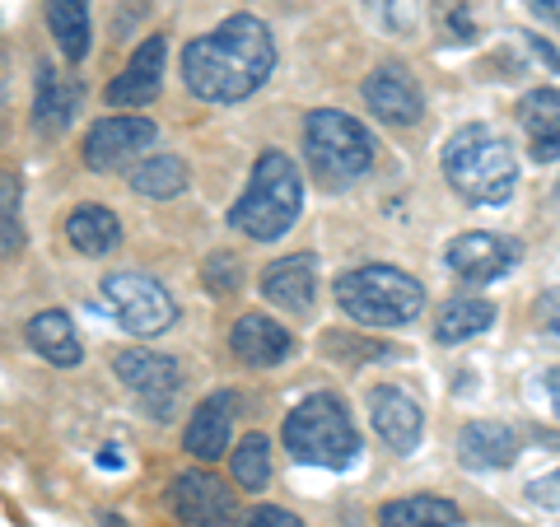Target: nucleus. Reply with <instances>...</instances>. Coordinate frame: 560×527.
<instances>
[{"instance_id":"obj_1","label":"nucleus","mask_w":560,"mask_h":527,"mask_svg":"<svg viewBox=\"0 0 560 527\" xmlns=\"http://www.w3.org/2000/svg\"><path fill=\"white\" fill-rule=\"evenodd\" d=\"M276 70V38L257 14H230L220 28L183 47V84L201 103H243Z\"/></svg>"},{"instance_id":"obj_2","label":"nucleus","mask_w":560,"mask_h":527,"mask_svg":"<svg viewBox=\"0 0 560 527\" xmlns=\"http://www.w3.org/2000/svg\"><path fill=\"white\" fill-rule=\"evenodd\" d=\"M304 210V178L285 150H261L248 173L243 197L230 206V230L257 243H276L294 230Z\"/></svg>"},{"instance_id":"obj_3","label":"nucleus","mask_w":560,"mask_h":527,"mask_svg":"<svg viewBox=\"0 0 560 527\" xmlns=\"http://www.w3.org/2000/svg\"><path fill=\"white\" fill-rule=\"evenodd\" d=\"M444 178L471 206H504L518 187L514 145L490 131L486 121H471V127L453 131L444 145Z\"/></svg>"},{"instance_id":"obj_4","label":"nucleus","mask_w":560,"mask_h":527,"mask_svg":"<svg viewBox=\"0 0 560 527\" xmlns=\"http://www.w3.org/2000/svg\"><path fill=\"white\" fill-rule=\"evenodd\" d=\"M285 453L294 462L323 467V471H350L360 462V430L350 420L346 401L337 393H313L285 415Z\"/></svg>"},{"instance_id":"obj_5","label":"nucleus","mask_w":560,"mask_h":527,"mask_svg":"<svg viewBox=\"0 0 560 527\" xmlns=\"http://www.w3.org/2000/svg\"><path fill=\"white\" fill-rule=\"evenodd\" d=\"M337 304L360 327H407L425 308V285L401 267L370 261V267L337 276Z\"/></svg>"},{"instance_id":"obj_6","label":"nucleus","mask_w":560,"mask_h":527,"mask_svg":"<svg viewBox=\"0 0 560 527\" xmlns=\"http://www.w3.org/2000/svg\"><path fill=\"white\" fill-rule=\"evenodd\" d=\"M304 150H308V168L318 187L327 191H346L350 183H360L374 168V136L364 121H355L341 108H313L304 121Z\"/></svg>"},{"instance_id":"obj_7","label":"nucleus","mask_w":560,"mask_h":527,"mask_svg":"<svg viewBox=\"0 0 560 527\" xmlns=\"http://www.w3.org/2000/svg\"><path fill=\"white\" fill-rule=\"evenodd\" d=\"M103 308H108V318L131 331V337H160L178 323V304H173V294L160 285L154 276L145 271H117L103 280Z\"/></svg>"},{"instance_id":"obj_8","label":"nucleus","mask_w":560,"mask_h":527,"mask_svg":"<svg viewBox=\"0 0 560 527\" xmlns=\"http://www.w3.org/2000/svg\"><path fill=\"white\" fill-rule=\"evenodd\" d=\"M113 374L121 378L140 407H145L154 420H168L173 407H178V393H183V374H178V360L160 355L150 346H131V350H117L113 360Z\"/></svg>"},{"instance_id":"obj_9","label":"nucleus","mask_w":560,"mask_h":527,"mask_svg":"<svg viewBox=\"0 0 560 527\" xmlns=\"http://www.w3.org/2000/svg\"><path fill=\"white\" fill-rule=\"evenodd\" d=\"M154 140H160V127L150 117H98L90 136H84V164L94 173H121V168H136V160L145 154Z\"/></svg>"},{"instance_id":"obj_10","label":"nucleus","mask_w":560,"mask_h":527,"mask_svg":"<svg viewBox=\"0 0 560 527\" xmlns=\"http://www.w3.org/2000/svg\"><path fill=\"white\" fill-rule=\"evenodd\" d=\"M168 504L187 527H248V518L238 514L234 490L215 481L210 471H183V477H173Z\"/></svg>"},{"instance_id":"obj_11","label":"nucleus","mask_w":560,"mask_h":527,"mask_svg":"<svg viewBox=\"0 0 560 527\" xmlns=\"http://www.w3.org/2000/svg\"><path fill=\"white\" fill-rule=\"evenodd\" d=\"M448 271L467 280V285H490V280L510 276L518 261H523V243L518 238H504V234H486V230H471V234H458L448 243Z\"/></svg>"},{"instance_id":"obj_12","label":"nucleus","mask_w":560,"mask_h":527,"mask_svg":"<svg viewBox=\"0 0 560 527\" xmlns=\"http://www.w3.org/2000/svg\"><path fill=\"white\" fill-rule=\"evenodd\" d=\"M164 61H168V33H150V38L131 51V61L113 75L103 98H108L113 108H145V103H154L164 90Z\"/></svg>"},{"instance_id":"obj_13","label":"nucleus","mask_w":560,"mask_h":527,"mask_svg":"<svg viewBox=\"0 0 560 527\" xmlns=\"http://www.w3.org/2000/svg\"><path fill=\"white\" fill-rule=\"evenodd\" d=\"M364 108L388 127H416L425 117V94L407 66H378L370 80H364Z\"/></svg>"},{"instance_id":"obj_14","label":"nucleus","mask_w":560,"mask_h":527,"mask_svg":"<svg viewBox=\"0 0 560 527\" xmlns=\"http://www.w3.org/2000/svg\"><path fill=\"white\" fill-rule=\"evenodd\" d=\"M370 420H374L378 438L393 453H416L420 448L425 415H420L416 401L401 393V388H393V383H378V388H370Z\"/></svg>"},{"instance_id":"obj_15","label":"nucleus","mask_w":560,"mask_h":527,"mask_svg":"<svg viewBox=\"0 0 560 527\" xmlns=\"http://www.w3.org/2000/svg\"><path fill=\"white\" fill-rule=\"evenodd\" d=\"M234 407H238L234 393H215V397H206L201 407L191 411L187 430H183V448H187L197 462H215V458H224V453H230Z\"/></svg>"},{"instance_id":"obj_16","label":"nucleus","mask_w":560,"mask_h":527,"mask_svg":"<svg viewBox=\"0 0 560 527\" xmlns=\"http://www.w3.org/2000/svg\"><path fill=\"white\" fill-rule=\"evenodd\" d=\"M261 294L285 313H308L313 294H318V257L294 253V257L271 261V267L261 271Z\"/></svg>"},{"instance_id":"obj_17","label":"nucleus","mask_w":560,"mask_h":527,"mask_svg":"<svg viewBox=\"0 0 560 527\" xmlns=\"http://www.w3.org/2000/svg\"><path fill=\"white\" fill-rule=\"evenodd\" d=\"M230 350L248 368H276L280 360H290L294 337L276 318H267V313H243L230 327Z\"/></svg>"},{"instance_id":"obj_18","label":"nucleus","mask_w":560,"mask_h":527,"mask_svg":"<svg viewBox=\"0 0 560 527\" xmlns=\"http://www.w3.org/2000/svg\"><path fill=\"white\" fill-rule=\"evenodd\" d=\"M80 113V84L70 75H57L51 66H38V90H33V131L43 140L66 136V127Z\"/></svg>"},{"instance_id":"obj_19","label":"nucleus","mask_w":560,"mask_h":527,"mask_svg":"<svg viewBox=\"0 0 560 527\" xmlns=\"http://www.w3.org/2000/svg\"><path fill=\"white\" fill-rule=\"evenodd\" d=\"M518 458V438L510 425L500 420H471L458 434V462L471 471H500V467H514Z\"/></svg>"},{"instance_id":"obj_20","label":"nucleus","mask_w":560,"mask_h":527,"mask_svg":"<svg viewBox=\"0 0 560 527\" xmlns=\"http://www.w3.org/2000/svg\"><path fill=\"white\" fill-rule=\"evenodd\" d=\"M518 127L528 131L533 160L556 164L560 160V90H533L518 98Z\"/></svg>"},{"instance_id":"obj_21","label":"nucleus","mask_w":560,"mask_h":527,"mask_svg":"<svg viewBox=\"0 0 560 527\" xmlns=\"http://www.w3.org/2000/svg\"><path fill=\"white\" fill-rule=\"evenodd\" d=\"M24 341L38 350V355L47 364L57 368H75L84 360V346H80V331L75 323L66 318L61 308H47V313H33V318L24 323Z\"/></svg>"},{"instance_id":"obj_22","label":"nucleus","mask_w":560,"mask_h":527,"mask_svg":"<svg viewBox=\"0 0 560 527\" xmlns=\"http://www.w3.org/2000/svg\"><path fill=\"white\" fill-rule=\"evenodd\" d=\"M495 323V304L477 294H458V298H444V308L434 313V341L440 346H463L471 337Z\"/></svg>"},{"instance_id":"obj_23","label":"nucleus","mask_w":560,"mask_h":527,"mask_svg":"<svg viewBox=\"0 0 560 527\" xmlns=\"http://www.w3.org/2000/svg\"><path fill=\"white\" fill-rule=\"evenodd\" d=\"M66 238L84 257H108L121 243V220L108 206H75L66 215Z\"/></svg>"},{"instance_id":"obj_24","label":"nucleus","mask_w":560,"mask_h":527,"mask_svg":"<svg viewBox=\"0 0 560 527\" xmlns=\"http://www.w3.org/2000/svg\"><path fill=\"white\" fill-rule=\"evenodd\" d=\"M47 28L57 38L66 61H84L90 57V0H47Z\"/></svg>"},{"instance_id":"obj_25","label":"nucleus","mask_w":560,"mask_h":527,"mask_svg":"<svg viewBox=\"0 0 560 527\" xmlns=\"http://www.w3.org/2000/svg\"><path fill=\"white\" fill-rule=\"evenodd\" d=\"M463 514L453 500L440 495H407L378 508V527H458Z\"/></svg>"},{"instance_id":"obj_26","label":"nucleus","mask_w":560,"mask_h":527,"mask_svg":"<svg viewBox=\"0 0 560 527\" xmlns=\"http://www.w3.org/2000/svg\"><path fill=\"white\" fill-rule=\"evenodd\" d=\"M131 187L150 201H173L187 191V164L178 154H150V160H140L131 168Z\"/></svg>"},{"instance_id":"obj_27","label":"nucleus","mask_w":560,"mask_h":527,"mask_svg":"<svg viewBox=\"0 0 560 527\" xmlns=\"http://www.w3.org/2000/svg\"><path fill=\"white\" fill-rule=\"evenodd\" d=\"M230 471H234V485H243L248 495L267 490V481H271V444H267V434L243 438V444L234 448V458H230Z\"/></svg>"},{"instance_id":"obj_28","label":"nucleus","mask_w":560,"mask_h":527,"mask_svg":"<svg viewBox=\"0 0 560 527\" xmlns=\"http://www.w3.org/2000/svg\"><path fill=\"white\" fill-rule=\"evenodd\" d=\"M20 197H24L20 173H5V178H0V253H5V257H20V248H24Z\"/></svg>"},{"instance_id":"obj_29","label":"nucleus","mask_w":560,"mask_h":527,"mask_svg":"<svg viewBox=\"0 0 560 527\" xmlns=\"http://www.w3.org/2000/svg\"><path fill=\"white\" fill-rule=\"evenodd\" d=\"M201 280H206V290L215 294V298H230V294L243 290V261L234 253H215L201 267Z\"/></svg>"},{"instance_id":"obj_30","label":"nucleus","mask_w":560,"mask_h":527,"mask_svg":"<svg viewBox=\"0 0 560 527\" xmlns=\"http://www.w3.org/2000/svg\"><path fill=\"white\" fill-rule=\"evenodd\" d=\"M323 346H327L337 360H350V364H355V360H383V355H388V350H383V346H364V341L350 346V341H346V331H327Z\"/></svg>"},{"instance_id":"obj_31","label":"nucleus","mask_w":560,"mask_h":527,"mask_svg":"<svg viewBox=\"0 0 560 527\" xmlns=\"http://www.w3.org/2000/svg\"><path fill=\"white\" fill-rule=\"evenodd\" d=\"M537 327L560 346V285L541 290V298H537Z\"/></svg>"},{"instance_id":"obj_32","label":"nucleus","mask_w":560,"mask_h":527,"mask_svg":"<svg viewBox=\"0 0 560 527\" xmlns=\"http://www.w3.org/2000/svg\"><path fill=\"white\" fill-rule=\"evenodd\" d=\"M248 527H304V518L290 514V508H280V504H261L248 514Z\"/></svg>"},{"instance_id":"obj_33","label":"nucleus","mask_w":560,"mask_h":527,"mask_svg":"<svg viewBox=\"0 0 560 527\" xmlns=\"http://www.w3.org/2000/svg\"><path fill=\"white\" fill-rule=\"evenodd\" d=\"M528 500L541 508H560V471H547V477L528 481Z\"/></svg>"},{"instance_id":"obj_34","label":"nucleus","mask_w":560,"mask_h":527,"mask_svg":"<svg viewBox=\"0 0 560 527\" xmlns=\"http://www.w3.org/2000/svg\"><path fill=\"white\" fill-rule=\"evenodd\" d=\"M523 5H528V14L537 24H547V28L560 33V0H523Z\"/></svg>"},{"instance_id":"obj_35","label":"nucleus","mask_w":560,"mask_h":527,"mask_svg":"<svg viewBox=\"0 0 560 527\" xmlns=\"http://www.w3.org/2000/svg\"><path fill=\"white\" fill-rule=\"evenodd\" d=\"M541 383H547V397H551V407H556V415H560V364L547 368V378H541Z\"/></svg>"},{"instance_id":"obj_36","label":"nucleus","mask_w":560,"mask_h":527,"mask_svg":"<svg viewBox=\"0 0 560 527\" xmlns=\"http://www.w3.org/2000/svg\"><path fill=\"white\" fill-rule=\"evenodd\" d=\"M98 467H108V471H117V467H121V458H117V453H113V448H103V453H98Z\"/></svg>"}]
</instances>
